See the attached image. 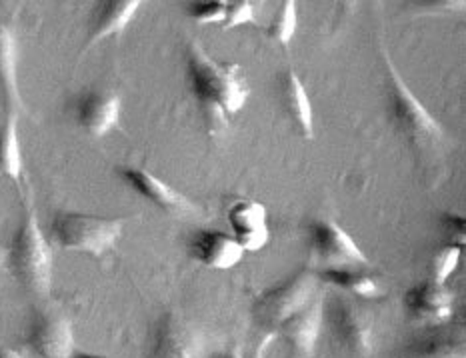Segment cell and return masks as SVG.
Wrapping results in <instances>:
<instances>
[{
  "label": "cell",
  "instance_id": "obj_19",
  "mask_svg": "<svg viewBox=\"0 0 466 358\" xmlns=\"http://www.w3.org/2000/svg\"><path fill=\"white\" fill-rule=\"evenodd\" d=\"M23 148L18 138V112L8 110L0 128V175L18 182L23 177Z\"/></svg>",
  "mask_w": 466,
  "mask_h": 358
},
{
  "label": "cell",
  "instance_id": "obj_13",
  "mask_svg": "<svg viewBox=\"0 0 466 358\" xmlns=\"http://www.w3.org/2000/svg\"><path fill=\"white\" fill-rule=\"evenodd\" d=\"M188 252L198 264L212 271L235 269L245 257L240 244L218 230H197L188 242Z\"/></svg>",
  "mask_w": 466,
  "mask_h": 358
},
{
  "label": "cell",
  "instance_id": "obj_7",
  "mask_svg": "<svg viewBox=\"0 0 466 358\" xmlns=\"http://www.w3.org/2000/svg\"><path fill=\"white\" fill-rule=\"evenodd\" d=\"M310 251L320 271L364 269L367 254L334 219H314L309 227Z\"/></svg>",
  "mask_w": 466,
  "mask_h": 358
},
{
  "label": "cell",
  "instance_id": "obj_15",
  "mask_svg": "<svg viewBox=\"0 0 466 358\" xmlns=\"http://www.w3.org/2000/svg\"><path fill=\"white\" fill-rule=\"evenodd\" d=\"M454 296L444 284H437L432 281L414 284L412 289L404 294V304L407 311L417 316V319L429 322H444L452 316Z\"/></svg>",
  "mask_w": 466,
  "mask_h": 358
},
{
  "label": "cell",
  "instance_id": "obj_8",
  "mask_svg": "<svg viewBox=\"0 0 466 358\" xmlns=\"http://www.w3.org/2000/svg\"><path fill=\"white\" fill-rule=\"evenodd\" d=\"M26 343L40 358H73L76 353L73 322L58 311L36 312L28 326Z\"/></svg>",
  "mask_w": 466,
  "mask_h": 358
},
{
  "label": "cell",
  "instance_id": "obj_25",
  "mask_svg": "<svg viewBox=\"0 0 466 358\" xmlns=\"http://www.w3.org/2000/svg\"><path fill=\"white\" fill-rule=\"evenodd\" d=\"M188 15L200 25H222L227 15V0H208V3L190 5Z\"/></svg>",
  "mask_w": 466,
  "mask_h": 358
},
{
  "label": "cell",
  "instance_id": "obj_2",
  "mask_svg": "<svg viewBox=\"0 0 466 358\" xmlns=\"http://www.w3.org/2000/svg\"><path fill=\"white\" fill-rule=\"evenodd\" d=\"M6 264L16 282L28 294L45 296L53 289V249L38 224L33 197L25 200L23 220L6 251Z\"/></svg>",
  "mask_w": 466,
  "mask_h": 358
},
{
  "label": "cell",
  "instance_id": "obj_22",
  "mask_svg": "<svg viewBox=\"0 0 466 358\" xmlns=\"http://www.w3.org/2000/svg\"><path fill=\"white\" fill-rule=\"evenodd\" d=\"M297 28H299V6L295 0H285L267 30L268 38L277 40V43H280L282 46H289L292 36L297 35Z\"/></svg>",
  "mask_w": 466,
  "mask_h": 358
},
{
  "label": "cell",
  "instance_id": "obj_1",
  "mask_svg": "<svg viewBox=\"0 0 466 358\" xmlns=\"http://www.w3.org/2000/svg\"><path fill=\"white\" fill-rule=\"evenodd\" d=\"M187 83L200 110L212 125H227V118L245 108L250 97L248 83L240 68L218 63L200 45L192 43L187 50Z\"/></svg>",
  "mask_w": 466,
  "mask_h": 358
},
{
  "label": "cell",
  "instance_id": "obj_27",
  "mask_svg": "<svg viewBox=\"0 0 466 358\" xmlns=\"http://www.w3.org/2000/svg\"><path fill=\"white\" fill-rule=\"evenodd\" d=\"M210 358H262V353H257L255 356H242L237 353H215L210 354Z\"/></svg>",
  "mask_w": 466,
  "mask_h": 358
},
{
  "label": "cell",
  "instance_id": "obj_6",
  "mask_svg": "<svg viewBox=\"0 0 466 358\" xmlns=\"http://www.w3.org/2000/svg\"><path fill=\"white\" fill-rule=\"evenodd\" d=\"M324 321L334 341L350 358H369L377 344V329L370 314L344 296H334L324 311Z\"/></svg>",
  "mask_w": 466,
  "mask_h": 358
},
{
  "label": "cell",
  "instance_id": "obj_5",
  "mask_svg": "<svg viewBox=\"0 0 466 358\" xmlns=\"http://www.w3.org/2000/svg\"><path fill=\"white\" fill-rule=\"evenodd\" d=\"M319 272L310 269H302L289 281L262 292L255 306L252 316L262 329L277 331L279 326L295 316L319 296Z\"/></svg>",
  "mask_w": 466,
  "mask_h": 358
},
{
  "label": "cell",
  "instance_id": "obj_10",
  "mask_svg": "<svg viewBox=\"0 0 466 358\" xmlns=\"http://www.w3.org/2000/svg\"><path fill=\"white\" fill-rule=\"evenodd\" d=\"M324 324V301L314 299L307 309L279 326V336L285 344L287 358H312Z\"/></svg>",
  "mask_w": 466,
  "mask_h": 358
},
{
  "label": "cell",
  "instance_id": "obj_9",
  "mask_svg": "<svg viewBox=\"0 0 466 358\" xmlns=\"http://www.w3.org/2000/svg\"><path fill=\"white\" fill-rule=\"evenodd\" d=\"M147 358H202L198 332L177 314H165L150 332Z\"/></svg>",
  "mask_w": 466,
  "mask_h": 358
},
{
  "label": "cell",
  "instance_id": "obj_12",
  "mask_svg": "<svg viewBox=\"0 0 466 358\" xmlns=\"http://www.w3.org/2000/svg\"><path fill=\"white\" fill-rule=\"evenodd\" d=\"M228 224L235 240L245 252H258L268 244V212L265 204L257 200H238L228 209Z\"/></svg>",
  "mask_w": 466,
  "mask_h": 358
},
{
  "label": "cell",
  "instance_id": "obj_30",
  "mask_svg": "<svg viewBox=\"0 0 466 358\" xmlns=\"http://www.w3.org/2000/svg\"><path fill=\"white\" fill-rule=\"evenodd\" d=\"M5 257H6V252H5V251H0V262L5 261Z\"/></svg>",
  "mask_w": 466,
  "mask_h": 358
},
{
  "label": "cell",
  "instance_id": "obj_3",
  "mask_svg": "<svg viewBox=\"0 0 466 358\" xmlns=\"http://www.w3.org/2000/svg\"><path fill=\"white\" fill-rule=\"evenodd\" d=\"M382 58L384 70H387V95L392 122L410 140V145H419L422 148L437 145V142L444 138V130L439 125V120L412 95V90L404 83L384 48Z\"/></svg>",
  "mask_w": 466,
  "mask_h": 358
},
{
  "label": "cell",
  "instance_id": "obj_24",
  "mask_svg": "<svg viewBox=\"0 0 466 358\" xmlns=\"http://www.w3.org/2000/svg\"><path fill=\"white\" fill-rule=\"evenodd\" d=\"M247 25H257L255 6H252L250 0H230V3H227L225 23L220 26L225 30H230L237 26H247Z\"/></svg>",
  "mask_w": 466,
  "mask_h": 358
},
{
  "label": "cell",
  "instance_id": "obj_20",
  "mask_svg": "<svg viewBox=\"0 0 466 358\" xmlns=\"http://www.w3.org/2000/svg\"><path fill=\"white\" fill-rule=\"evenodd\" d=\"M319 279L329 282L337 289H342L352 296H360V299H379L382 294L379 279L372 274L364 272L362 269H339V271H320Z\"/></svg>",
  "mask_w": 466,
  "mask_h": 358
},
{
  "label": "cell",
  "instance_id": "obj_14",
  "mask_svg": "<svg viewBox=\"0 0 466 358\" xmlns=\"http://www.w3.org/2000/svg\"><path fill=\"white\" fill-rule=\"evenodd\" d=\"M116 172L130 189L138 192L143 199L157 204L158 209L172 214L195 212V207H192V202L185 197V194H180L178 190L168 187L167 182H162L155 175H150L148 170L137 169V167H118Z\"/></svg>",
  "mask_w": 466,
  "mask_h": 358
},
{
  "label": "cell",
  "instance_id": "obj_17",
  "mask_svg": "<svg viewBox=\"0 0 466 358\" xmlns=\"http://www.w3.org/2000/svg\"><path fill=\"white\" fill-rule=\"evenodd\" d=\"M279 95L290 120L299 127L300 135L305 138H314V112L309 92L297 77L295 70H287L279 80Z\"/></svg>",
  "mask_w": 466,
  "mask_h": 358
},
{
  "label": "cell",
  "instance_id": "obj_28",
  "mask_svg": "<svg viewBox=\"0 0 466 358\" xmlns=\"http://www.w3.org/2000/svg\"><path fill=\"white\" fill-rule=\"evenodd\" d=\"M0 358H26V356H23L15 349H8V346L0 344Z\"/></svg>",
  "mask_w": 466,
  "mask_h": 358
},
{
  "label": "cell",
  "instance_id": "obj_26",
  "mask_svg": "<svg viewBox=\"0 0 466 358\" xmlns=\"http://www.w3.org/2000/svg\"><path fill=\"white\" fill-rule=\"evenodd\" d=\"M442 222H444V230H447V237L452 240V244H454V239L464 242V219L462 217H454V214H451V217H442Z\"/></svg>",
  "mask_w": 466,
  "mask_h": 358
},
{
  "label": "cell",
  "instance_id": "obj_23",
  "mask_svg": "<svg viewBox=\"0 0 466 358\" xmlns=\"http://www.w3.org/2000/svg\"><path fill=\"white\" fill-rule=\"evenodd\" d=\"M461 247L459 244H451V247L442 249L437 259H434V269H432V282L437 284H447V281L457 271L459 262H461Z\"/></svg>",
  "mask_w": 466,
  "mask_h": 358
},
{
  "label": "cell",
  "instance_id": "obj_4",
  "mask_svg": "<svg viewBox=\"0 0 466 358\" xmlns=\"http://www.w3.org/2000/svg\"><path fill=\"white\" fill-rule=\"evenodd\" d=\"M50 237L65 251L103 257L123 237V220L85 212H58L50 224Z\"/></svg>",
  "mask_w": 466,
  "mask_h": 358
},
{
  "label": "cell",
  "instance_id": "obj_11",
  "mask_svg": "<svg viewBox=\"0 0 466 358\" xmlns=\"http://www.w3.org/2000/svg\"><path fill=\"white\" fill-rule=\"evenodd\" d=\"M123 100L113 90H88L75 102V118L78 127L90 137L103 138L120 120Z\"/></svg>",
  "mask_w": 466,
  "mask_h": 358
},
{
  "label": "cell",
  "instance_id": "obj_16",
  "mask_svg": "<svg viewBox=\"0 0 466 358\" xmlns=\"http://www.w3.org/2000/svg\"><path fill=\"white\" fill-rule=\"evenodd\" d=\"M140 8V0H106L95 8L86 48L103 43L105 38L120 35L130 25Z\"/></svg>",
  "mask_w": 466,
  "mask_h": 358
},
{
  "label": "cell",
  "instance_id": "obj_21",
  "mask_svg": "<svg viewBox=\"0 0 466 358\" xmlns=\"http://www.w3.org/2000/svg\"><path fill=\"white\" fill-rule=\"evenodd\" d=\"M409 358H466V351L462 341L441 334L412 344Z\"/></svg>",
  "mask_w": 466,
  "mask_h": 358
},
{
  "label": "cell",
  "instance_id": "obj_29",
  "mask_svg": "<svg viewBox=\"0 0 466 358\" xmlns=\"http://www.w3.org/2000/svg\"><path fill=\"white\" fill-rule=\"evenodd\" d=\"M73 358H108V356H100V354H90V353H75Z\"/></svg>",
  "mask_w": 466,
  "mask_h": 358
},
{
  "label": "cell",
  "instance_id": "obj_18",
  "mask_svg": "<svg viewBox=\"0 0 466 358\" xmlns=\"http://www.w3.org/2000/svg\"><path fill=\"white\" fill-rule=\"evenodd\" d=\"M0 90H3L8 110L18 112L25 108L16 75V38L5 23H0Z\"/></svg>",
  "mask_w": 466,
  "mask_h": 358
}]
</instances>
